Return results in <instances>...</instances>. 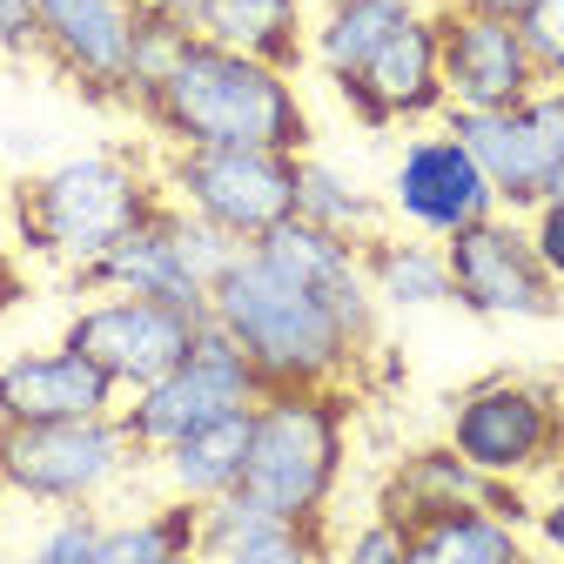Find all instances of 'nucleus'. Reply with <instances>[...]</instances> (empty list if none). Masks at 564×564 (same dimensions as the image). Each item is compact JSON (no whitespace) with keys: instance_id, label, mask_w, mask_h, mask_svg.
<instances>
[{"instance_id":"31","label":"nucleus","mask_w":564,"mask_h":564,"mask_svg":"<svg viewBox=\"0 0 564 564\" xmlns=\"http://www.w3.org/2000/svg\"><path fill=\"white\" fill-rule=\"evenodd\" d=\"M524 236H531V256L544 262V275L564 290V202H538L524 216Z\"/></svg>"},{"instance_id":"30","label":"nucleus","mask_w":564,"mask_h":564,"mask_svg":"<svg viewBox=\"0 0 564 564\" xmlns=\"http://www.w3.org/2000/svg\"><path fill=\"white\" fill-rule=\"evenodd\" d=\"M518 28H524V41H531L538 75H544V82H564V0H538Z\"/></svg>"},{"instance_id":"32","label":"nucleus","mask_w":564,"mask_h":564,"mask_svg":"<svg viewBox=\"0 0 564 564\" xmlns=\"http://www.w3.org/2000/svg\"><path fill=\"white\" fill-rule=\"evenodd\" d=\"M0 54H41V0H0Z\"/></svg>"},{"instance_id":"26","label":"nucleus","mask_w":564,"mask_h":564,"mask_svg":"<svg viewBox=\"0 0 564 564\" xmlns=\"http://www.w3.org/2000/svg\"><path fill=\"white\" fill-rule=\"evenodd\" d=\"M208 564H336V551H329V518H316V524L262 518L249 538H236L223 557H208Z\"/></svg>"},{"instance_id":"10","label":"nucleus","mask_w":564,"mask_h":564,"mask_svg":"<svg viewBox=\"0 0 564 564\" xmlns=\"http://www.w3.org/2000/svg\"><path fill=\"white\" fill-rule=\"evenodd\" d=\"M451 262V303L484 316V323H551L564 316V290L544 275V262L531 256L524 216H484L464 236L444 242Z\"/></svg>"},{"instance_id":"1","label":"nucleus","mask_w":564,"mask_h":564,"mask_svg":"<svg viewBox=\"0 0 564 564\" xmlns=\"http://www.w3.org/2000/svg\"><path fill=\"white\" fill-rule=\"evenodd\" d=\"M208 323L249 357L262 390H343L377 349L336 316V303L275 269L262 249H242L223 269V282L208 290Z\"/></svg>"},{"instance_id":"35","label":"nucleus","mask_w":564,"mask_h":564,"mask_svg":"<svg viewBox=\"0 0 564 564\" xmlns=\"http://www.w3.org/2000/svg\"><path fill=\"white\" fill-rule=\"evenodd\" d=\"M21 296H28V275H21L14 249L0 242V316H8V310H21Z\"/></svg>"},{"instance_id":"41","label":"nucleus","mask_w":564,"mask_h":564,"mask_svg":"<svg viewBox=\"0 0 564 564\" xmlns=\"http://www.w3.org/2000/svg\"><path fill=\"white\" fill-rule=\"evenodd\" d=\"M134 8H141V0H134Z\"/></svg>"},{"instance_id":"13","label":"nucleus","mask_w":564,"mask_h":564,"mask_svg":"<svg viewBox=\"0 0 564 564\" xmlns=\"http://www.w3.org/2000/svg\"><path fill=\"white\" fill-rule=\"evenodd\" d=\"M437 61H444V115H498L544 88L531 41L518 21H484V14H437Z\"/></svg>"},{"instance_id":"6","label":"nucleus","mask_w":564,"mask_h":564,"mask_svg":"<svg viewBox=\"0 0 564 564\" xmlns=\"http://www.w3.org/2000/svg\"><path fill=\"white\" fill-rule=\"evenodd\" d=\"M296 162L269 149H169L162 155V195L229 242L256 249L282 223H296Z\"/></svg>"},{"instance_id":"19","label":"nucleus","mask_w":564,"mask_h":564,"mask_svg":"<svg viewBox=\"0 0 564 564\" xmlns=\"http://www.w3.org/2000/svg\"><path fill=\"white\" fill-rule=\"evenodd\" d=\"M484 498H490L484 470H470L451 444H423V451L397 457V470L383 477L377 511L397 518L403 531H416L423 518H444V511H464V505H484Z\"/></svg>"},{"instance_id":"27","label":"nucleus","mask_w":564,"mask_h":564,"mask_svg":"<svg viewBox=\"0 0 564 564\" xmlns=\"http://www.w3.org/2000/svg\"><path fill=\"white\" fill-rule=\"evenodd\" d=\"M195 34L188 28H175V21H162V14H149V8H134V47H128V108H141L162 82H169V67L182 61V47H188Z\"/></svg>"},{"instance_id":"3","label":"nucleus","mask_w":564,"mask_h":564,"mask_svg":"<svg viewBox=\"0 0 564 564\" xmlns=\"http://www.w3.org/2000/svg\"><path fill=\"white\" fill-rule=\"evenodd\" d=\"M169 195L162 175L141 162L134 149H82V155H61L47 169H34L28 182H14L8 208H14V229L21 249L67 269V275H88L121 236H134L141 223L155 216Z\"/></svg>"},{"instance_id":"4","label":"nucleus","mask_w":564,"mask_h":564,"mask_svg":"<svg viewBox=\"0 0 564 564\" xmlns=\"http://www.w3.org/2000/svg\"><path fill=\"white\" fill-rule=\"evenodd\" d=\"M349 470V390H262L249 410L242 498L262 518L316 524L329 518Z\"/></svg>"},{"instance_id":"40","label":"nucleus","mask_w":564,"mask_h":564,"mask_svg":"<svg viewBox=\"0 0 564 564\" xmlns=\"http://www.w3.org/2000/svg\"><path fill=\"white\" fill-rule=\"evenodd\" d=\"M0 498H8V470H0Z\"/></svg>"},{"instance_id":"21","label":"nucleus","mask_w":564,"mask_h":564,"mask_svg":"<svg viewBox=\"0 0 564 564\" xmlns=\"http://www.w3.org/2000/svg\"><path fill=\"white\" fill-rule=\"evenodd\" d=\"M155 464H162L169 498H182V505H216V498H229V490L242 484V464H249V410L202 423V431H188L182 444H169Z\"/></svg>"},{"instance_id":"33","label":"nucleus","mask_w":564,"mask_h":564,"mask_svg":"<svg viewBox=\"0 0 564 564\" xmlns=\"http://www.w3.org/2000/svg\"><path fill=\"white\" fill-rule=\"evenodd\" d=\"M531 538L544 551H564V464L551 470V490L538 498V518H531Z\"/></svg>"},{"instance_id":"39","label":"nucleus","mask_w":564,"mask_h":564,"mask_svg":"<svg viewBox=\"0 0 564 564\" xmlns=\"http://www.w3.org/2000/svg\"><path fill=\"white\" fill-rule=\"evenodd\" d=\"M538 564H564V551H544V557H538Z\"/></svg>"},{"instance_id":"7","label":"nucleus","mask_w":564,"mask_h":564,"mask_svg":"<svg viewBox=\"0 0 564 564\" xmlns=\"http://www.w3.org/2000/svg\"><path fill=\"white\" fill-rule=\"evenodd\" d=\"M149 464L121 416H82V423H34V431H0V470L8 498H28L41 511H95L108 490Z\"/></svg>"},{"instance_id":"36","label":"nucleus","mask_w":564,"mask_h":564,"mask_svg":"<svg viewBox=\"0 0 564 564\" xmlns=\"http://www.w3.org/2000/svg\"><path fill=\"white\" fill-rule=\"evenodd\" d=\"M544 202H564V169L551 175V195H544Z\"/></svg>"},{"instance_id":"22","label":"nucleus","mask_w":564,"mask_h":564,"mask_svg":"<svg viewBox=\"0 0 564 564\" xmlns=\"http://www.w3.org/2000/svg\"><path fill=\"white\" fill-rule=\"evenodd\" d=\"M364 275H370L377 310H444L451 303V262H444V242H431V236L377 229L364 242Z\"/></svg>"},{"instance_id":"5","label":"nucleus","mask_w":564,"mask_h":564,"mask_svg":"<svg viewBox=\"0 0 564 564\" xmlns=\"http://www.w3.org/2000/svg\"><path fill=\"white\" fill-rule=\"evenodd\" d=\"M444 444L505 484H538L564 464V397L551 377H484L451 403Z\"/></svg>"},{"instance_id":"2","label":"nucleus","mask_w":564,"mask_h":564,"mask_svg":"<svg viewBox=\"0 0 564 564\" xmlns=\"http://www.w3.org/2000/svg\"><path fill=\"white\" fill-rule=\"evenodd\" d=\"M149 121L169 149H269V155H310V108L296 75L216 47V41H188L182 61L169 67V82L141 101Z\"/></svg>"},{"instance_id":"12","label":"nucleus","mask_w":564,"mask_h":564,"mask_svg":"<svg viewBox=\"0 0 564 564\" xmlns=\"http://www.w3.org/2000/svg\"><path fill=\"white\" fill-rule=\"evenodd\" d=\"M383 208L397 216V229L431 236V242H451L470 223L498 216V188L484 182L477 155L464 149L451 128H410V141H403L397 162H390Z\"/></svg>"},{"instance_id":"20","label":"nucleus","mask_w":564,"mask_h":564,"mask_svg":"<svg viewBox=\"0 0 564 564\" xmlns=\"http://www.w3.org/2000/svg\"><path fill=\"white\" fill-rule=\"evenodd\" d=\"M423 8V0H323L310 21V61L329 88H349L377 61V47Z\"/></svg>"},{"instance_id":"16","label":"nucleus","mask_w":564,"mask_h":564,"mask_svg":"<svg viewBox=\"0 0 564 564\" xmlns=\"http://www.w3.org/2000/svg\"><path fill=\"white\" fill-rule=\"evenodd\" d=\"M134 0H41V54L88 101H128Z\"/></svg>"},{"instance_id":"37","label":"nucleus","mask_w":564,"mask_h":564,"mask_svg":"<svg viewBox=\"0 0 564 564\" xmlns=\"http://www.w3.org/2000/svg\"><path fill=\"white\" fill-rule=\"evenodd\" d=\"M169 564H208V557H202V551H182V557H169Z\"/></svg>"},{"instance_id":"15","label":"nucleus","mask_w":564,"mask_h":564,"mask_svg":"<svg viewBox=\"0 0 564 564\" xmlns=\"http://www.w3.org/2000/svg\"><path fill=\"white\" fill-rule=\"evenodd\" d=\"M121 390L82 357V349H21L0 357V431H34V423H82V416H115Z\"/></svg>"},{"instance_id":"23","label":"nucleus","mask_w":564,"mask_h":564,"mask_svg":"<svg viewBox=\"0 0 564 564\" xmlns=\"http://www.w3.org/2000/svg\"><path fill=\"white\" fill-rule=\"evenodd\" d=\"M410 564H538V551L524 524L484 511V505H464L444 518H423L410 531Z\"/></svg>"},{"instance_id":"38","label":"nucleus","mask_w":564,"mask_h":564,"mask_svg":"<svg viewBox=\"0 0 564 564\" xmlns=\"http://www.w3.org/2000/svg\"><path fill=\"white\" fill-rule=\"evenodd\" d=\"M551 390H557V397H564V364H557V370H551Z\"/></svg>"},{"instance_id":"29","label":"nucleus","mask_w":564,"mask_h":564,"mask_svg":"<svg viewBox=\"0 0 564 564\" xmlns=\"http://www.w3.org/2000/svg\"><path fill=\"white\" fill-rule=\"evenodd\" d=\"M336 564H410V531L377 511V518H364L357 531L336 544Z\"/></svg>"},{"instance_id":"17","label":"nucleus","mask_w":564,"mask_h":564,"mask_svg":"<svg viewBox=\"0 0 564 564\" xmlns=\"http://www.w3.org/2000/svg\"><path fill=\"white\" fill-rule=\"evenodd\" d=\"M149 14L188 28L195 41H216L236 54H256L282 75H296L310 61V21H303V0H141Z\"/></svg>"},{"instance_id":"24","label":"nucleus","mask_w":564,"mask_h":564,"mask_svg":"<svg viewBox=\"0 0 564 564\" xmlns=\"http://www.w3.org/2000/svg\"><path fill=\"white\" fill-rule=\"evenodd\" d=\"M296 216L329 229V236H349V242H370L383 229V195L370 182H357L343 162H323V155H303L296 162Z\"/></svg>"},{"instance_id":"34","label":"nucleus","mask_w":564,"mask_h":564,"mask_svg":"<svg viewBox=\"0 0 564 564\" xmlns=\"http://www.w3.org/2000/svg\"><path fill=\"white\" fill-rule=\"evenodd\" d=\"M444 8H457V14H484V21H524L538 0H444Z\"/></svg>"},{"instance_id":"14","label":"nucleus","mask_w":564,"mask_h":564,"mask_svg":"<svg viewBox=\"0 0 564 564\" xmlns=\"http://www.w3.org/2000/svg\"><path fill=\"white\" fill-rule=\"evenodd\" d=\"M343 108L364 128H423L444 115V61H437V14L416 8L349 88H336Z\"/></svg>"},{"instance_id":"18","label":"nucleus","mask_w":564,"mask_h":564,"mask_svg":"<svg viewBox=\"0 0 564 564\" xmlns=\"http://www.w3.org/2000/svg\"><path fill=\"white\" fill-rule=\"evenodd\" d=\"M88 290H115V296H149V303H175V310H195L208 316V290L195 282V269L182 262V242H175V223H169V202L155 208L134 236H121L88 275Z\"/></svg>"},{"instance_id":"25","label":"nucleus","mask_w":564,"mask_h":564,"mask_svg":"<svg viewBox=\"0 0 564 564\" xmlns=\"http://www.w3.org/2000/svg\"><path fill=\"white\" fill-rule=\"evenodd\" d=\"M195 531H202V505H155V511H134V518H115L101 531V564H169L182 551H195Z\"/></svg>"},{"instance_id":"28","label":"nucleus","mask_w":564,"mask_h":564,"mask_svg":"<svg viewBox=\"0 0 564 564\" xmlns=\"http://www.w3.org/2000/svg\"><path fill=\"white\" fill-rule=\"evenodd\" d=\"M101 531L108 518L95 511H54V524L21 551V564H101Z\"/></svg>"},{"instance_id":"9","label":"nucleus","mask_w":564,"mask_h":564,"mask_svg":"<svg viewBox=\"0 0 564 564\" xmlns=\"http://www.w3.org/2000/svg\"><path fill=\"white\" fill-rule=\"evenodd\" d=\"M202 329H208V316H195V310L149 303V296H115V290H88V303L67 316L61 343L82 349V357H88L121 397H134V390L162 383V377L188 357V349H195Z\"/></svg>"},{"instance_id":"8","label":"nucleus","mask_w":564,"mask_h":564,"mask_svg":"<svg viewBox=\"0 0 564 564\" xmlns=\"http://www.w3.org/2000/svg\"><path fill=\"white\" fill-rule=\"evenodd\" d=\"M262 403V377L249 370L242 349L208 323L195 336V349L149 390H134L121 397V431L141 457H162L169 444H182L188 431H202V423H216V416H236V410H256Z\"/></svg>"},{"instance_id":"11","label":"nucleus","mask_w":564,"mask_h":564,"mask_svg":"<svg viewBox=\"0 0 564 564\" xmlns=\"http://www.w3.org/2000/svg\"><path fill=\"white\" fill-rule=\"evenodd\" d=\"M444 128L477 155L505 216H531L551 195V175L564 169V82H544L531 101L498 108V115H457L451 108Z\"/></svg>"}]
</instances>
